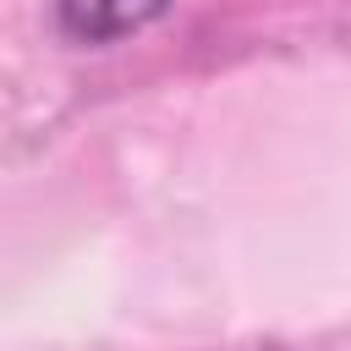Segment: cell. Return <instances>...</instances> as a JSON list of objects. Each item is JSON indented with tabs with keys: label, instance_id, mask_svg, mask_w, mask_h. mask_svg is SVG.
<instances>
[{
	"label": "cell",
	"instance_id": "6da1fadb",
	"mask_svg": "<svg viewBox=\"0 0 351 351\" xmlns=\"http://www.w3.org/2000/svg\"><path fill=\"white\" fill-rule=\"evenodd\" d=\"M176 0H49V22L77 49H104L132 33H148L170 16Z\"/></svg>",
	"mask_w": 351,
	"mask_h": 351
}]
</instances>
